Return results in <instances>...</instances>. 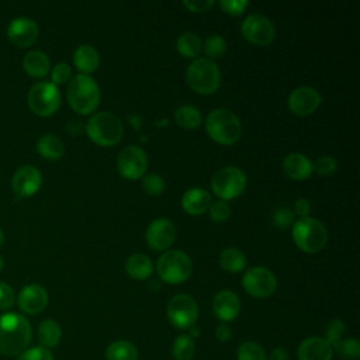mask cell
Masks as SVG:
<instances>
[{"label":"cell","mask_w":360,"mask_h":360,"mask_svg":"<svg viewBox=\"0 0 360 360\" xmlns=\"http://www.w3.org/2000/svg\"><path fill=\"white\" fill-rule=\"evenodd\" d=\"M107 360H136L138 350L129 340H115L105 350Z\"/></svg>","instance_id":"31"},{"label":"cell","mask_w":360,"mask_h":360,"mask_svg":"<svg viewBox=\"0 0 360 360\" xmlns=\"http://www.w3.org/2000/svg\"><path fill=\"white\" fill-rule=\"evenodd\" d=\"M246 174L236 166L219 167L211 179V190L222 201L239 197L246 188Z\"/></svg>","instance_id":"8"},{"label":"cell","mask_w":360,"mask_h":360,"mask_svg":"<svg viewBox=\"0 0 360 360\" xmlns=\"http://www.w3.org/2000/svg\"><path fill=\"white\" fill-rule=\"evenodd\" d=\"M312 167L316 173H319L322 176H329L336 172L338 162L335 158H332L329 155H322L315 160V163H312Z\"/></svg>","instance_id":"39"},{"label":"cell","mask_w":360,"mask_h":360,"mask_svg":"<svg viewBox=\"0 0 360 360\" xmlns=\"http://www.w3.org/2000/svg\"><path fill=\"white\" fill-rule=\"evenodd\" d=\"M186 82L195 93L208 96L218 90L221 84V73L214 60L208 58H197L187 66Z\"/></svg>","instance_id":"4"},{"label":"cell","mask_w":360,"mask_h":360,"mask_svg":"<svg viewBox=\"0 0 360 360\" xmlns=\"http://www.w3.org/2000/svg\"><path fill=\"white\" fill-rule=\"evenodd\" d=\"M17 360H53V356L49 352V349L37 346L24 350L21 354H18Z\"/></svg>","instance_id":"41"},{"label":"cell","mask_w":360,"mask_h":360,"mask_svg":"<svg viewBox=\"0 0 360 360\" xmlns=\"http://www.w3.org/2000/svg\"><path fill=\"white\" fill-rule=\"evenodd\" d=\"M212 202L211 194L200 187L188 188L181 197V207L190 215H201L208 211Z\"/></svg>","instance_id":"22"},{"label":"cell","mask_w":360,"mask_h":360,"mask_svg":"<svg viewBox=\"0 0 360 360\" xmlns=\"http://www.w3.org/2000/svg\"><path fill=\"white\" fill-rule=\"evenodd\" d=\"M238 360H267L263 346L257 342H243L236 352Z\"/></svg>","instance_id":"33"},{"label":"cell","mask_w":360,"mask_h":360,"mask_svg":"<svg viewBox=\"0 0 360 360\" xmlns=\"http://www.w3.org/2000/svg\"><path fill=\"white\" fill-rule=\"evenodd\" d=\"M62 332L56 321L53 319H44L38 326V339L42 345V347L49 349L58 346L60 340Z\"/></svg>","instance_id":"30"},{"label":"cell","mask_w":360,"mask_h":360,"mask_svg":"<svg viewBox=\"0 0 360 360\" xmlns=\"http://www.w3.org/2000/svg\"><path fill=\"white\" fill-rule=\"evenodd\" d=\"M3 242H4V232H3V229L0 228V246L3 245Z\"/></svg>","instance_id":"49"},{"label":"cell","mask_w":360,"mask_h":360,"mask_svg":"<svg viewBox=\"0 0 360 360\" xmlns=\"http://www.w3.org/2000/svg\"><path fill=\"white\" fill-rule=\"evenodd\" d=\"M210 218L215 222H225L231 217V207L226 201L218 200L215 202H211L208 208Z\"/></svg>","instance_id":"38"},{"label":"cell","mask_w":360,"mask_h":360,"mask_svg":"<svg viewBox=\"0 0 360 360\" xmlns=\"http://www.w3.org/2000/svg\"><path fill=\"white\" fill-rule=\"evenodd\" d=\"M39 35L37 22L28 17L14 18L7 27V38L18 48H27L32 45Z\"/></svg>","instance_id":"16"},{"label":"cell","mask_w":360,"mask_h":360,"mask_svg":"<svg viewBox=\"0 0 360 360\" xmlns=\"http://www.w3.org/2000/svg\"><path fill=\"white\" fill-rule=\"evenodd\" d=\"M332 349L345 360H359L360 357V343L354 338L340 339Z\"/></svg>","instance_id":"34"},{"label":"cell","mask_w":360,"mask_h":360,"mask_svg":"<svg viewBox=\"0 0 360 360\" xmlns=\"http://www.w3.org/2000/svg\"><path fill=\"white\" fill-rule=\"evenodd\" d=\"M292 240L305 253H318L328 243L326 226L311 217L300 218L292 225Z\"/></svg>","instance_id":"6"},{"label":"cell","mask_w":360,"mask_h":360,"mask_svg":"<svg viewBox=\"0 0 360 360\" xmlns=\"http://www.w3.org/2000/svg\"><path fill=\"white\" fill-rule=\"evenodd\" d=\"M219 266L228 273H239L246 267V256L236 248H226L219 253Z\"/></svg>","instance_id":"27"},{"label":"cell","mask_w":360,"mask_h":360,"mask_svg":"<svg viewBox=\"0 0 360 360\" xmlns=\"http://www.w3.org/2000/svg\"><path fill=\"white\" fill-rule=\"evenodd\" d=\"M15 302L14 290L7 284L0 281V309H10Z\"/></svg>","instance_id":"44"},{"label":"cell","mask_w":360,"mask_h":360,"mask_svg":"<svg viewBox=\"0 0 360 360\" xmlns=\"http://www.w3.org/2000/svg\"><path fill=\"white\" fill-rule=\"evenodd\" d=\"M22 68L32 77H44L51 69V62L45 52L30 51L22 59Z\"/></svg>","instance_id":"24"},{"label":"cell","mask_w":360,"mask_h":360,"mask_svg":"<svg viewBox=\"0 0 360 360\" xmlns=\"http://www.w3.org/2000/svg\"><path fill=\"white\" fill-rule=\"evenodd\" d=\"M86 134L100 146H112L121 141L124 135V125L115 114L101 111L90 117L86 124Z\"/></svg>","instance_id":"5"},{"label":"cell","mask_w":360,"mask_h":360,"mask_svg":"<svg viewBox=\"0 0 360 360\" xmlns=\"http://www.w3.org/2000/svg\"><path fill=\"white\" fill-rule=\"evenodd\" d=\"M243 38L257 46H266L270 45L276 38V27L267 18L262 14H250L245 18L240 27Z\"/></svg>","instance_id":"12"},{"label":"cell","mask_w":360,"mask_h":360,"mask_svg":"<svg viewBox=\"0 0 360 360\" xmlns=\"http://www.w3.org/2000/svg\"><path fill=\"white\" fill-rule=\"evenodd\" d=\"M18 307L28 315L39 314L48 305V292L39 284H28L18 294Z\"/></svg>","instance_id":"18"},{"label":"cell","mask_w":360,"mask_h":360,"mask_svg":"<svg viewBox=\"0 0 360 360\" xmlns=\"http://www.w3.org/2000/svg\"><path fill=\"white\" fill-rule=\"evenodd\" d=\"M176 49L184 58H195L202 51V41L194 32H184L177 38Z\"/></svg>","instance_id":"28"},{"label":"cell","mask_w":360,"mask_h":360,"mask_svg":"<svg viewBox=\"0 0 360 360\" xmlns=\"http://www.w3.org/2000/svg\"><path fill=\"white\" fill-rule=\"evenodd\" d=\"M294 211L297 215H300L301 218L308 217V214L311 212V202L307 198H298L294 204Z\"/></svg>","instance_id":"46"},{"label":"cell","mask_w":360,"mask_h":360,"mask_svg":"<svg viewBox=\"0 0 360 360\" xmlns=\"http://www.w3.org/2000/svg\"><path fill=\"white\" fill-rule=\"evenodd\" d=\"M3 269V259H1V256H0V270Z\"/></svg>","instance_id":"50"},{"label":"cell","mask_w":360,"mask_h":360,"mask_svg":"<svg viewBox=\"0 0 360 360\" xmlns=\"http://www.w3.org/2000/svg\"><path fill=\"white\" fill-rule=\"evenodd\" d=\"M204 52L208 59L221 58L226 52V41L221 35L212 34L204 42Z\"/></svg>","instance_id":"35"},{"label":"cell","mask_w":360,"mask_h":360,"mask_svg":"<svg viewBox=\"0 0 360 360\" xmlns=\"http://www.w3.org/2000/svg\"><path fill=\"white\" fill-rule=\"evenodd\" d=\"M37 152L48 160H58L65 153V145L55 134H45L37 142Z\"/></svg>","instance_id":"25"},{"label":"cell","mask_w":360,"mask_h":360,"mask_svg":"<svg viewBox=\"0 0 360 360\" xmlns=\"http://www.w3.org/2000/svg\"><path fill=\"white\" fill-rule=\"evenodd\" d=\"M69 105L77 114L86 115L93 112L100 104V89L89 75H77L70 79L66 90Z\"/></svg>","instance_id":"2"},{"label":"cell","mask_w":360,"mask_h":360,"mask_svg":"<svg viewBox=\"0 0 360 360\" xmlns=\"http://www.w3.org/2000/svg\"><path fill=\"white\" fill-rule=\"evenodd\" d=\"M215 338L219 340V342H228L231 338H232V329L228 323L222 322L219 323L217 328H215Z\"/></svg>","instance_id":"47"},{"label":"cell","mask_w":360,"mask_h":360,"mask_svg":"<svg viewBox=\"0 0 360 360\" xmlns=\"http://www.w3.org/2000/svg\"><path fill=\"white\" fill-rule=\"evenodd\" d=\"M219 6L224 13L238 17V15L243 14L246 7L249 6V1L248 0H222V1H219Z\"/></svg>","instance_id":"42"},{"label":"cell","mask_w":360,"mask_h":360,"mask_svg":"<svg viewBox=\"0 0 360 360\" xmlns=\"http://www.w3.org/2000/svg\"><path fill=\"white\" fill-rule=\"evenodd\" d=\"M183 4L193 13H205L214 6V0H184Z\"/></svg>","instance_id":"45"},{"label":"cell","mask_w":360,"mask_h":360,"mask_svg":"<svg viewBox=\"0 0 360 360\" xmlns=\"http://www.w3.org/2000/svg\"><path fill=\"white\" fill-rule=\"evenodd\" d=\"M73 63L82 75H89L97 70L100 65V55L97 49L89 44H83L76 48L73 53Z\"/></svg>","instance_id":"23"},{"label":"cell","mask_w":360,"mask_h":360,"mask_svg":"<svg viewBox=\"0 0 360 360\" xmlns=\"http://www.w3.org/2000/svg\"><path fill=\"white\" fill-rule=\"evenodd\" d=\"M125 270L129 277L135 280H145L148 278L153 271L152 260L142 253L131 255L125 262Z\"/></svg>","instance_id":"26"},{"label":"cell","mask_w":360,"mask_h":360,"mask_svg":"<svg viewBox=\"0 0 360 360\" xmlns=\"http://www.w3.org/2000/svg\"><path fill=\"white\" fill-rule=\"evenodd\" d=\"M70 76H72V69L66 62H59L52 68L51 77H52V83L55 86L65 84V83L70 82Z\"/></svg>","instance_id":"40"},{"label":"cell","mask_w":360,"mask_h":360,"mask_svg":"<svg viewBox=\"0 0 360 360\" xmlns=\"http://www.w3.org/2000/svg\"><path fill=\"white\" fill-rule=\"evenodd\" d=\"M148 245L158 252L167 250L176 239V226L167 218H158L149 224L145 232Z\"/></svg>","instance_id":"15"},{"label":"cell","mask_w":360,"mask_h":360,"mask_svg":"<svg viewBox=\"0 0 360 360\" xmlns=\"http://www.w3.org/2000/svg\"><path fill=\"white\" fill-rule=\"evenodd\" d=\"M166 314L173 326L188 329L198 318V305L191 295L177 294L167 302Z\"/></svg>","instance_id":"10"},{"label":"cell","mask_w":360,"mask_h":360,"mask_svg":"<svg viewBox=\"0 0 360 360\" xmlns=\"http://www.w3.org/2000/svg\"><path fill=\"white\" fill-rule=\"evenodd\" d=\"M117 167L124 179H142L148 169V156L139 146L128 145L118 153Z\"/></svg>","instance_id":"13"},{"label":"cell","mask_w":360,"mask_h":360,"mask_svg":"<svg viewBox=\"0 0 360 360\" xmlns=\"http://www.w3.org/2000/svg\"><path fill=\"white\" fill-rule=\"evenodd\" d=\"M283 170L285 173L287 177H290L291 180H305L308 179L312 172V162L308 159V156L294 152V153H288L284 160H283Z\"/></svg>","instance_id":"21"},{"label":"cell","mask_w":360,"mask_h":360,"mask_svg":"<svg viewBox=\"0 0 360 360\" xmlns=\"http://www.w3.org/2000/svg\"><path fill=\"white\" fill-rule=\"evenodd\" d=\"M212 311L225 323L235 319L240 311L239 297L231 290H222L212 300Z\"/></svg>","instance_id":"19"},{"label":"cell","mask_w":360,"mask_h":360,"mask_svg":"<svg viewBox=\"0 0 360 360\" xmlns=\"http://www.w3.org/2000/svg\"><path fill=\"white\" fill-rule=\"evenodd\" d=\"M292 211L287 207H278L277 210H274L273 212V224L277 226V228H281V229H285L288 228L291 224H292Z\"/></svg>","instance_id":"43"},{"label":"cell","mask_w":360,"mask_h":360,"mask_svg":"<svg viewBox=\"0 0 360 360\" xmlns=\"http://www.w3.org/2000/svg\"><path fill=\"white\" fill-rule=\"evenodd\" d=\"M41 184H42V174L35 166H31V165H25L17 169L11 179L13 191L18 197L34 195L39 190Z\"/></svg>","instance_id":"17"},{"label":"cell","mask_w":360,"mask_h":360,"mask_svg":"<svg viewBox=\"0 0 360 360\" xmlns=\"http://www.w3.org/2000/svg\"><path fill=\"white\" fill-rule=\"evenodd\" d=\"M322 103V97L314 87L300 86L294 89L287 100L288 108L292 114L307 117L314 114Z\"/></svg>","instance_id":"14"},{"label":"cell","mask_w":360,"mask_h":360,"mask_svg":"<svg viewBox=\"0 0 360 360\" xmlns=\"http://www.w3.org/2000/svg\"><path fill=\"white\" fill-rule=\"evenodd\" d=\"M156 271L162 281L180 284L191 276L193 262L190 256L181 250H166L158 259Z\"/></svg>","instance_id":"7"},{"label":"cell","mask_w":360,"mask_h":360,"mask_svg":"<svg viewBox=\"0 0 360 360\" xmlns=\"http://www.w3.org/2000/svg\"><path fill=\"white\" fill-rule=\"evenodd\" d=\"M172 353L176 360H191L195 353V343L193 338L188 335L177 336L173 343Z\"/></svg>","instance_id":"32"},{"label":"cell","mask_w":360,"mask_h":360,"mask_svg":"<svg viewBox=\"0 0 360 360\" xmlns=\"http://www.w3.org/2000/svg\"><path fill=\"white\" fill-rule=\"evenodd\" d=\"M297 354L300 360H332L333 349L323 338L312 336L300 343Z\"/></svg>","instance_id":"20"},{"label":"cell","mask_w":360,"mask_h":360,"mask_svg":"<svg viewBox=\"0 0 360 360\" xmlns=\"http://www.w3.org/2000/svg\"><path fill=\"white\" fill-rule=\"evenodd\" d=\"M142 187L150 195H160L165 191V180L158 173H148L142 177Z\"/></svg>","instance_id":"36"},{"label":"cell","mask_w":360,"mask_h":360,"mask_svg":"<svg viewBox=\"0 0 360 360\" xmlns=\"http://www.w3.org/2000/svg\"><path fill=\"white\" fill-rule=\"evenodd\" d=\"M174 120L180 128L195 129L201 125V112L194 105L184 104V105H180L179 108H176Z\"/></svg>","instance_id":"29"},{"label":"cell","mask_w":360,"mask_h":360,"mask_svg":"<svg viewBox=\"0 0 360 360\" xmlns=\"http://www.w3.org/2000/svg\"><path fill=\"white\" fill-rule=\"evenodd\" d=\"M27 101L34 114L49 117L60 107V93L52 82H38L30 89Z\"/></svg>","instance_id":"9"},{"label":"cell","mask_w":360,"mask_h":360,"mask_svg":"<svg viewBox=\"0 0 360 360\" xmlns=\"http://www.w3.org/2000/svg\"><path fill=\"white\" fill-rule=\"evenodd\" d=\"M208 136L219 145H233L242 135V124L239 118L228 108L212 110L205 120Z\"/></svg>","instance_id":"3"},{"label":"cell","mask_w":360,"mask_h":360,"mask_svg":"<svg viewBox=\"0 0 360 360\" xmlns=\"http://www.w3.org/2000/svg\"><path fill=\"white\" fill-rule=\"evenodd\" d=\"M245 291L255 298L270 297L277 287L276 276L264 266H255L245 271L242 277Z\"/></svg>","instance_id":"11"},{"label":"cell","mask_w":360,"mask_h":360,"mask_svg":"<svg viewBox=\"0 0 360 360\" xmlns=\"http://www.w3.org/2000/svg\"><path fill=\"white\" fill-rule=\"evenodd\" d=\"M267 360H290V356L284 347H276L271 350L270 357Z\"/></svg>","instance_id":"48"},{"label":"cell","mask_w":360,"mask_h":360,"mask_svg":"<svg viewBox=\"0 0 360 360\" xmlns=\"http://www.w3.org/2000/svg\"><path fill=\"white\" fill-rule=\"evenodd\" d=\"M31 342V325L25 316L7 312L0 316V353L17 356L27 350Z\"/></svg>","instance_id":"1"},{"label":"cell","mask_w":360,"mask_h":360,"mask_svg":"<svg viewBox=\"0 0 360 360\" xmlns=\"http://www.w3.org/2000/svg\"><path fill=\"white\" fill-rule=\"evenodd\" d=\"M345 330H346V326H345L343 321H340V319H332V321L328 323L326 329H325V338H323V339L333 347V346L342 339Z\"/></svg>","instance_id":"37"}]
</instances>
